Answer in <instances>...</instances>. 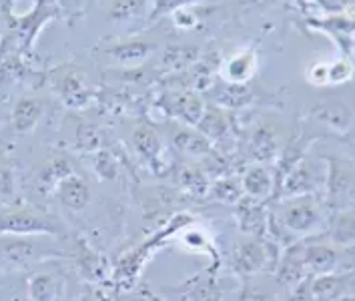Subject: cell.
Masks as SVG:
<instances>
[{
  "mask_svg": "<svg viewBox=\"0 0 355 301\" xmlns=\"http://www.w3.org/2000/svg\"><path fill=\"white\" fill-rule=\"evenodd\" d=\"M191 225H195V219L191 215H187V213H177L175 217H171V221L159 233H155L150 239L143 241L139 247L131 249L129 253H125L119 259V264L114 265V269H112V282L116 283V287H121V289H132L135 283L139 282V277H141L143 267L147 265L150 257L161 247H165V243H167L171 237L179 235L181 231H185Z\"/></svg>",
  "mask_w": 355,
  "mask_h": 301,
  "instance_id": "obj_1",
  "label": "cell"
},
{
  "mask_svg": "<svg viewBox=\"0 0 355 301\" xmlns=\"http://www.w3.org/2000/svg\"><path fill=\"white\" fill-rule=\"evenodd\" d=\"M58 15L55 2H35V8L22 17L8 12V37L0 38V53H19L26 57L42 28Z\"/></svg>",
  "mask_w": 355,
  "mask_h": 301,
  "instance_id": "obj_2",
  "label": "cell"
},
{
  "mask_svg": "<svg viewBox=\"0 0 355 301\" xmlns=\"http://www.w3.org/2000/svg\"><path fill=\"white\" fill-rule=\"evenodd\" d=\"M279 245L271 241L269 237L259 239V237H249L247 241L239 243L233 253H231V269L233 273L241 275L245 280H249L255 273H273L275 267L279 264L281 257Z\"/></svg>",
  "mask_w": 355,
  "mask_h": 301,
  "instance_id": "obj_3",
  "label": "cell"
},
{
  "mask_svg": "<svg viewBox=\"0 0 355 301\" xmlns=\"http://www.w3.org/2000/svg\"><path fill=\"white\" fill-rule=\"evenodd\" d=\"M64 233L62 223L53 217L44 215L37 209L28 207H8L0 213V235L12 237H37V235H53L58 237Z\"/></svg>",
  "mask_w": 355,
  "mask_h": 301,
  "instance_id": "obj_4",
  "label": "cell"
},
{
  "mask_svg": "<svg viewBox=\"0 0 355 301\" xmlns=\"http://www.w3.org/2000/svg\"><path fill=\"white\" fill-rule=\"evenodd\" d=\"M325 205L334 213L354 207V163L345 157H325Z\"/></svg>",
  "mask_w": 355,
  "mask_h": 301,
  "instance_id": "obj_5",
  "label": "cell"
},
{
  "mask_svg": "<svg viewBox=\"0 0 355 301\" xmlns=\"http://www.w3.org/2000/svg\"><path fill=\"white\" fill-rule=\"evenodd\" d=\"M289 247L300 257V261L305 267V273L309 277L337 273V271H352V269H341L343 253H341V249H337L334 245L315 243L313 237H309L305 241H297Z\"/></svg>",
  "mask_w": 355,
  "mask_h": 301,
  "instance_id": "obj_6",
  "label": "cell"
},
{
  "mask_svg": "<svg viewBox=\"0 0 355 301\" xmlns=\"http://www.w3.org/2000/svg\"><path fill=\"white\" fill-rule=\"evenodd\" d=\"M323 183H325V177L321 175L318 165L307 159H301L295 167H291L283 175L275 191V197H279V201H283L291 197L315 195L319 189L323 187Z\"/></svg>",
  "mask_w": 355,
  "mask_h": 301,
  "instance_id": "obj_7",
  "label": "cell"
},
{
  "mask_svg": "<svg viewBox=\"0 0 355 301\" xmlns=\"http://www.w3.org/2000/svg\"><path fill=\"white\" fill-rule=\"evenodd\" d=\"M347 293H354V271L318 275L309 282L311 301H339Z\"/></svg>",
  "mask_w": 355,
  "mask_h": 301,
  "instance_id": "obj_8",
  "label": "cell"
},
{
  "mask_svg": "<svg viewBox=\"0 0 355 301\" xmlns=\"http://www.w3.org/2000/svg\"><path fill=\"white\" fill-rule=\"evenodd\" d=\"M161 107L168 117L181 119L183 123L197 127L201 117L205 113L203 101L193 93H171L161 101Z\"/></svg>",
  "mask_w": 355,
  "mask_h": 301,
  "instance_id": "obj_9",
  "label": "cell"
},
{
  "mask_svg": "<svg viewBox=\"0 0 355 301\" xmlns=\"http://www.w3.org/2000/svg\"><path fill=\"white\" fill-rule=\"evenodd\" d=\"M235 215H237V221H239V229L243 233H247L249 237H259V239L267 237L269 213L265 209V203L243 197L237 203V213Z\"/></svg>",
  "mask_w": 355,
  "mask_h": 301,
  "instance_id": "obj_10",
  "label": "cell"
},
{
  "mask_svg": "<svg viewBox=\"0 0 355 301\" xmlns=\"http://www.w3.org/2000/svg\"><path fill=\"white\" fill-rule=\"evenodd\" d=\"M241 189H243V197L265 203L275 193V177H273V171L267 169L265 165H253V167H249V169L245 171L243 179H241Z\"/></svg>",
  "mask_w": 355,
  "mask_h": 301,
  "instance_id": "obj_11",
  "label": "cell"
},
{
  "mask_svg": "<svg viewBox=\"0 0 355 301\" xmlns=\"http://www.w3.org/2000/svg\"><path fill=\"white\" fill-rule=\"evenodd\" d=\"M55 89L69 107H85L93 96L89 87L85 85L83 75L75 71H60L55 76Z\"/></svg>",
  "mask_w": 355,
  "mask_h": 301,
  "instance_id": "obj_12",
  "label": "cell"
},
{
  "mask_svg": "<svg viewBox=\"0 0 355 301\" xmlns=\"http://www.w3.org/2000/svg\"><path fill=\"white\" fill-rule=\"evenodd\" d=\"M132 145L149 169H153L155 173L163 171V165H165L163 163V143H161L159 135L150 127H145V125L139 127L132 135Z\"/></svg>",
  "mask_w": 355,
  "mask_h": 301,
  "instance_id": "obj_13",
  "label": "cell"
},
{
  "mask_svg": "<svg viewBox=\"0 0 355 301\" xmlns=\"http://www.w3.org/2000/svg\"><path fill=\"white\" fill-rule=\"evenodd\" d=\"M44 111L42 101L37 96H22L17 101L10 113V127L17 135H28L38 125Z\"/></svg>",
  "mask_w": 355,
  "mask_h": 301,
  "instance_id": "obj_14",
  "label": "cell"
},
{
  "mask_svg": "<svg viewBox=\"0 0 355 301\" xmlns=\"http://www.w3.org/2000/svg\"><path fill=\"white\" fill-rule=\"evenodd\" d=\"M37 245L31 243L28 237L0 235V257L12 267H24L37 259Z\"/></svg>",
  "mask_w": 355,
  "mask_h": 301,
  "instance_id": "obj_15",
  "label": "cell"
},
{
  "mask_svg": "<svg viewBox=\"0 0 355 301\" xmlns=\"http://www.w3.org/2000/svg\"><path fill=\"white\" fill-rule=\"evenodd\" d=\"M56 199L60 201L62 207H67L69 211H80L89 205L91 201V189L85 183V179L71 175L67 177L58 187L55 189Z\"/></svg>",
  "mask_w": 355,
  "mask_h": 301,
  "instance_id": "obj_16",
  "label": "cell"
},
{
  "mask_svg": "<svg viewBox=\"0 0 355 301\" xmlns=\"http://www.w3.org/2000/svg\"><path fill=\"white\" fill-rule=\"evenodd\" d=\"M181 245L189 249V251H193V253H201V255H207L213 265H211V269H209V273H213L215 275V271L221 267V255H219V251H217V247L213 243V239L207 235L205 231H201L199 227H187L185 231H181Z\"/></svg>",
  "mask_w": 355,
  "mask_h": 301,
  "instance_id": "obj_17",
  "label": "cell"
},
{
  "mask_svg": "<svg viewBox=\"0 0 355 301\" xmlns=\"http://www.w3.org/2000/svg\"><path fill=\"white\" fill-rule=\"evenodd\" d=\"M255 69H257V55L253 51H243L227 58L221 73L225 83L229 85H247L249 78L255 75Z\"/></svg>",
  "mask_w": 355,
  "mask_h": 301,
  "instance_id": "obj_18",
  "label": "cell"
},
{
  "mask_svg": "<svg viewBox=\"0 0 355 301\" xmlns=\"http://www.w3.org/2000/svg\"><path fill=\"white\" fill-rule=\"evenodd\" d=\"M71 175H75L71 161L64 159V157H56V159H53L44 169L38 173V191H40V193H53V191H55L67 177H71Z\"/></svg>",
  "mask_w": 355,
  "mask_h": 301,
  "instance_id": "obj_19",
  "label": "cell"
},
{
  "mask_svg": "<svg viewBox=\"0 0 355 301\" xmlns=\"http://www.w3.org/2000/svg\"><path fill=\"white\" fill-rule=\"evenodd\" d=\"M327 235L334 245H339L341 249L349 251L354 247V209L334 213L327 227Z\"/></svg>",
  "mask_w": 355,
  "mask_h": 301,
  "instance_id": "obj_20",
  "label": "cell"
},
{
  "mask_svg": "<svg viewBox=\"0 0 355 301\" xmlns=\"http://www.w3.org/2000/svg\"><path fill=\"white\" fill-rule=\"evenodd\" d=\"M75 264L78 267V273H83L87 280H101V277H105L107 264L103 261V257L94 251L91 245L80 241V239L76 241Z\"/></svg>",
  "mask_w": 355,
  "mask_h": 301,
  "instance_id": "obj_21",
  "label": "cell"
},
{
  "mask_svg": "<svg viewBox=\"0 0 355 301\" xmlns=\"http://www.w3.org/2000/svg\"><path fill=\"white\" fill-rule=\"evenodd\" d=\"M313 113L319 121H323L325 125H329L336 131L345 132V135L352 131V111L341 103H336V101L323 103L313 109Z\"/></svg>",
  "mask_w": 355,
  "mask_h": 301,
  "instance_id": "obj_22",
  "label": "cell"
},
{
  "mask_svg": "<svg viewBox=\"0 0 355 301\" xmlns=\"http://www.w3.org/2000/svg\"><path fill=\"white\" fill-rule=\"evenodd\" d=\"M173 145L181 153H187L191 157H203L213 150V143L205 139L199 131L193 129H179L173 135Z\"/></svg>",
  "mask_w": 355,
  "mask_h": 301,
  "instance_id": "obj_23",
  "label": "cell"
},
{
  "mask_svg": "<svg viewBox=\"0 0 355 301\" xmlns=\"http://www.w3.org/2000/svg\"><path fill=\"white\" fill-rule=\"evenodd\" d=\"M213 101L221 107H229V109H237V107H243L247 103H251L253 98V91L247 87V85H217L213 89Z\"/></svg>",
  "mask_w": 355,
  "mask_h": 301,
  "instance_id": "obj_24",
  "label": "cell"
},
{
  "mask_svg": "<svg viewBox=\"0 0 355 301\" xmlns=\"http://www.w3.org/2000/svg\"><path fill=\"white\" fill-rule=\"evenodd\" d=\"M197 127H199V132L205 139H209L211 143L213 141H225V137L229 132V121H227L223 111L205 107V113L201 117V121L197 123Z\"/></svg>",
  "mask_w": 355,
  "mask_h": 301,
  "instance_id": "obj_25",
  "label": "cell"
},
{
  "mask_svg": "<svg viewBox=\"0 0 355 301\" xmlns=\"http://www.w3.org/2000/svg\"><path fill=\"white\" fill-rule=\"evenodd\" d=\"M275 153H277V141L273 131L269 127H259L251 137L249 155L259 163H267L275 157Z\"/></svg>",
  "mask_w": 355,
  "mask_h": 301,
  "instance_id": "obj_26",
  "label": "cell"
},
{
  "mask_svg": "<svg viewBox=\"0 0 355 301\" xmlns=\"http://www.w3.org/2000/svg\"><path fill=\"white\" fill-rule=\"evenodd\" d=\"M211 201L217 203H227V205H237L243 199V189H241V181L231 179V177H223L217 179L213 185H209L207 191Z\"/></svg>",
  "mask_w": 355,
  "mask_h": 301,
  "instance_id": "obj_27",
  "label": "cell"
},
{
  "mask_svg": "<svg viewBox=\"0 0 355 301\" xmlns=\"http://www.w3.org/2000/svg\"><path fill=\"white\" fill-rule=\"evenodd\" d=\"M60 283L55 273H37L28 282L31 301H56Z\"/></svg>",
  "mask_w": 355,
  "mask_h": 301,
  "instance_id": "obj_28",
  "label": "cell"
},
{
  "mask_svg": "<svg viewBox=\"0 0 355 301\" xmlns=\"http://www.w3.org/2000/svg\"><path fill=\"white\" fill-rule=\"evenodd\" d=\"M177 181L181 189H185L189 195H195V197H205L209 191V179L199 167H191V165L181 167L177 173Z\"/></svg>",
  "mask_w": 355,
  "mask_h": 301,
  "instance_id": "obj_29",
  "label": "cell"
},
{
  "mask_svg": "<svg viewBox=\"0 0 355 301\" xmlns=\"http://www.w3.org/2000/svg\"><path fill=\"white\" fill-rule=\"evenodd\" d=\"M221 285L215 280L213 273H209L207 280H195L193 287L185 293V301H221Z\"/></svg>",
  "mask_w": 355,
  "mask_h": 301,
  "instance_id": "obj_30",
  "label": "cell"
},
{
  "mask_svg": "<svg viewBox=\"0 0 355 301\" xmlns=\"http://www.w3.org/2000/svg\"><path fill=\"white\" fill-rule=\"evenodd\" d=\"M150 53H153V44L143 40H129L111 49L112 57H116L121 62H137L149 57Z\"/></svg>",
  "mask_w": 355,
  "mask_h": 301,
  "instance_id": "obj_31",
  "label": "cell"
},
{
  "mask_svg": "<svg viewBox=\"0 0 355 301\" xmlns=\"http://www.w3.org/2000/svg\"><path fill=\"white\" fill-rule=\"evenodd\" d=\"M94 173L101 181H112L119 175V163L109 149H98L94 153Z\"/></svg>",
  "mask_w": 355,
  "mask_h": 301,
  "instance_id": "obj_32",
  "label": "cell"
},
{
  "mask_svg": "<svg viewBox=\"0 0 355 301\" xmlns=\"http://www.w3.org/2000/svg\"><path fill=\"white\" fill-rule=\"evenodd\" d=\"M197 58V49H189V46H168L165 51L163 62L167 64L171 71H179L189 67L193 60Z\"/></svg>",
  "mask_w": 355,
  "mask_h": 301,
  "instance_id": "obj_33",
  "label": "cell"
},
{
  "mask_svg": "<svg viewBox=\"0 0 355 301\" xmlns=\"http://www.w3.org/2000/svg\"><path fill=\"white\" fill-rule=\"evenodd\" d=\"M0 205H17V177L10 167H0Z\"/></svg>",
  "mask_w": 355,
  "mask_h": 301,
  "instance_id": "obj_34",
  "label": "cell"
},
{
  "mask_svg": "<svg viewBox=\"0 0 355 301\" xmlns=\"http://www.w3.org/2000/svg\"><path fill=\"white\" fill-rule=\"evenodd\" d=\"M76 147L83 150L96 153L101 149V131L91 123H83L76 129Z\"/></svg>",
  "mask_w": 355,
  "mask_h": 301,
  "instance_id": "obj_35",
  "label": "cell"
},
{
  "mask_svg": "<svg viewBox=\"0 0 355 301\" xmlns=\"http://www.w3.org/2000/svg\"><path fill=\"white\" fill-rule=\"evenodd\" d=\"M354 76V67L347 58H339L336 62L327 64V85H341L352 80Z\"/></svg>",
  "mask_w": 355,
  "mask_h": 301,
  "instance_id": "obj_36",
  "label": "cell"
},
{
  "mask_svg": "<svg viewBox=\"0 0 355 301\" xmlns=\"http://www.w3.org/2000/svg\"><path fill=\"white\" fill-rule=\"evenodd\" d=\"M237 301H273V295L259 283L245 282Z\"/></svg>",
  "mask_w": 355,
  "mask_h": 301,
  "instance_id": "obj_37",
  "label": "cell"
},
{
  "mask_svg": "<svg viewBox=\"0 0 355 301\" xmlns=\"http://www.w3.org/2000/svg\"><path fill=\"white\" fill-rule=\"evenodd\" d=\"M173 22H175V26H177V28L187 31V28H193V26L197 24V17H195L193 8L189 6L187 2H185L183 6H179V8L173 12Z\"/></svg>",
  "mask_w": 355,
  "mask_h": 301,
  "instance_id": "obj_38",
  "label": "cell"
},
{
  "mask_svg": "<svg viewBox=\"0 0 355 301\" xmlns=\"http://www.w3.org/2000/svg\"><path fill=\"white\" fill-rule=\"evenodd\" d=\"M145 4H147V2H114V4H112L111 17L119 20L127 19V17L137 15Z\"/></svg>",
  "mask_w": 355,
  "mask_h": 301,
  "instance_id": "obj_39",
  "label": "cell"
},
{
  "mask_svg": "<svg viewBox=\"0 0 355 301\" xmlns=\"http://www.w3.org/2000/svg\"><path fill=\"white\" fill-rule=\"evenodd\" d=\"M185 2H177V0H171V2H155L153 4V15H150V22L157 19L159 15H167V12H175L179 6H183Z\"/></svg>",
  "mask_w": 355,
  "mask_h": 301,
  "instance_id": "obj_40",
  "label": "cell"
},
{
  "mask_svg": "<svg viewBox=\"0 0 355 301\" xmlns=\"http://www.w3.org/2000/svg\"><path fill=\"white\" fill-rule=\"evenodd\" d=\"M309 83L319 85V87L327 85V64L325 62H318L309 69Z\"/></svg>",
  "mask_w": 355,
  "mask_h": 301,
  "instance_id": "obj_41",
  "label": "cell"
},
{
  "mask_svg": "<svg viewBox=\"0 0 355 301\" xmlns=\"http://www.w3.org/2000/svg\"><path fill=\"white\" fill-rule=\"evenodd\" d=\"M309 282H311V277L297 283L293 293H289V298L285 301H311V298H309Z\"/></svg>",
  "mask_w": 355,
  "mask_h": 301,
  "instance_id": "obj_42",
  "label": "cell"
},
{
  "mask_svg": "<svg viewBox=\"0 0 355 301\" xmlns=\"http://www.w3.org/2000/svg\"><path fill=\"white\" fill-rule=\"evenodd\" d=\"M339 301H354V293H347V295H343Z\"/></svg>",
  "mask_w": 355,
  "mask_h": 301,
  "instance_id": "obj_43",
  "label": "cell"
},
{
  "mask_svg": "<svg viewBox=\"0 0 355 301\" xmlns=\"http://www.w3.org/2000/svg\"><path fill=\"white\" fill-rule=\"evenodd\" d=\"M78 301H93V300H91V295H85V298H80Z\"/></svg>",
  "mask_w": 355,
  "mask_h": 301,
  "instance_id": "obj_44",
  "label": "cell"
}]
</instances>
